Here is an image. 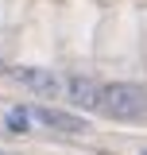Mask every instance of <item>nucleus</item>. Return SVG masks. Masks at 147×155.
Wrapping results in <instances>:
<instances>
[{
  "instance_id": "f257e3e1",
  "label": "nucleus",
  "mask_w": 147,
  "mask_h": 155,
  "mask_svg": "<svg viewBox=\"0 0 147 155\" xmlns=\"http://www.w3.org/2000/svg\"><path fill=\"white\" fill-rule=\"evenodd\" d=\"M101 109L112 113L116 120H136L147 113V89L132 85V81H112L101 85Z\"/></svg>"
},
{
  "instance_id": "f03ea898",
  "label": "nucleus",
  "mask_w": 147,
  "mask_h": 155,
  "mask_svg": "<svg viewBox=\"0 0 147 155\" xmlns=\"http://www.w3.org/2000/svg\"><path fill=\"white\" fill-rule=\"evenodd\" d=\"M12 78L16 81H23L31 93H39V97H54V93H62V85L66 81H58L51 70H43V66H16L12 70Z\"/></svg>"
},
{
  "instance_id": "7ed1b4c3",
  "label": "nucleus",
  "mask_w": 147,
  "mask_h": 155,
  "mask_svg": "<svg viewBox=\"0 0 147 155\" xmlns=\"http://www.w3.org/2000/svg\"><path fill=\"white\" fill-rule=\"evenodd\" d=\"M62 93L70 97V105H77V109H101V85L93 81V78H85V74H74L66 85H62Z\"/></svg>"
},
{
  "instance_id": "20e7f679",
  "label": "nucleus",
  "mask_w": 147,
  "mask_h": 155,
  "mask_svg": "<svg viewBox=\"0 0 147 155\" xmlns=\"http://www.w3.org/2000/svg\"><path fill=\"white\" fill-rule=\"evenodd\" d=\"M35 116L54 132H85V120H77L70 113H58V109H35Z\"/></svg>"
},
{
  "instance_id": "39448f33",
  "label": "nucleus",
  "mask_w": 147,
  "mask_h": 155,
  "mask_svg": "<svg viewBox=\"0 0 147 155\" xmlns=\"http://www.w3.org/2000/svg\"><path fill=\"white\" fill-rule=\"evenodd\" d=\"M31 116H35V109L16 105V109L8 113V128H12V132H27V128H31Z\"/></svg>"
}]
</instances>
